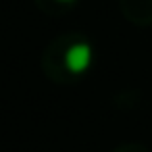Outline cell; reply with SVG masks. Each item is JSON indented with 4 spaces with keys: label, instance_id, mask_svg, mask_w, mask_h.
Returning a JSON list of instances; mask_svg holds the SVG:
<instances>
[{
    "label": "cell",
    "instance_id": "cell-1",
    "mask_svg": "<svg viewBox=\"0 0 152 152\" xmlns=\"http://www.w3.org/2000/svg\"><path fill=\"white\" fill-rule=\"evenodd\" d=\"M92 65V48L86 42H75L67 48L65 52V67L69 73L79 75L83 71H88V67Z\"/></svg>",
    "mask_w": 152,
    "mask_h": 152
},
{
    "label": "cell",
    "instance_id": "cell-2",
    "mask_svg": "<svg viewBox=\"0 0 152 152\" xmlns=\"http://www.w3.org/2000/svg\"><path fill=\"white\" fill-rule=\"evenodd\" d=\"M58 2H73V0H58Z\"/></svg>",
    "mask_w": 152,
    "mask_h": 152
}]
</instances>
